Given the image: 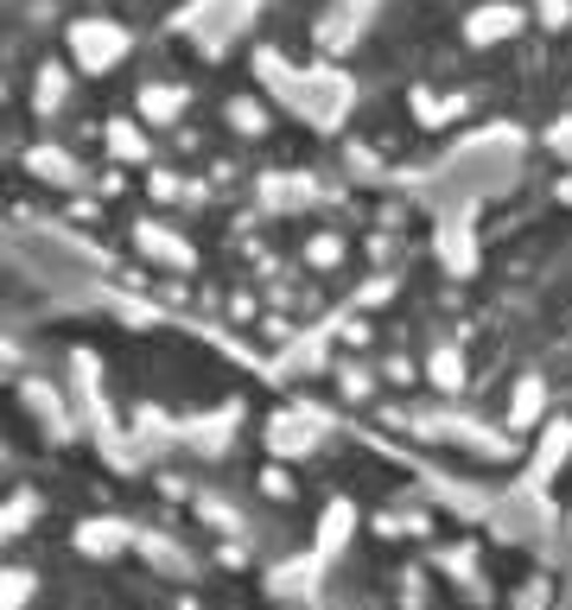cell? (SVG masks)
<instances>
[{
  "mask_svg": "<svg viewBox=\"0 0 572 610\" xmlns=\"http://www.w3.org/2000/svg\"><path fill=\"white\" fill-rule=\"evenodd\" d=\"M261 489H273V496H280V502H287V496H293V484H287V471H261Z\"/></svg>",
  "mask_w": 572,
  "mask_h": 610,
  "instance_id": "6da1fadb",
  "label": "cell"
}]
</instances>
